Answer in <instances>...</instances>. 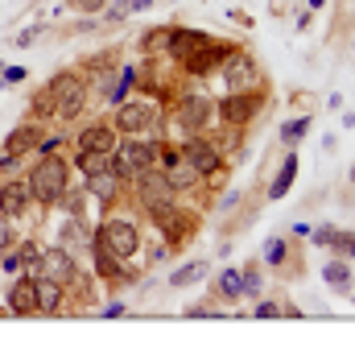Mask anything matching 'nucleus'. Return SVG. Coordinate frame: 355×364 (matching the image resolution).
<instances>
[{
    "label": "nucleus",
    "mask_w": 355,
    "mask_h": 364,
    "mask_svg": "<svg viewBox=\"0 0 355 364\" xmlns=\"http://www.w3.org/2000/svg\"><path fill=\"white\" fill-rule=\"evenodd\" d=\"M261 108H265V95L261 91H231L227 100L219 104V116L227 120V124H248L252 116H261Z\"/></svg>",
    "instance_id": "obj_8"
},
{
    "label": "nucleus",
    "mask_w": 355,
    "mask_h": 364,
    "mask_svg": "<svg viewBox=\"0 0 355 364\" xmlns=\"http://www.w3.org/2000/svg\"><path fill=\"white\" fill-rule=\"evenodd\" d=\"M58 145H62V136H42V141H38V154H54V149H58Z\"/></svg>",
    "instance_id": "obj_37"
},
{
    "label": "nucleus",
    "mask_w": 355,
    "mask_h": 364,
    "mask_svg": "<svg viewBox=\"0 0 355 364\" xmlns=\"http://www.w3.org/2000/svg\"><path fill=\"white\" fill-rule=\"evenodd\" d=\"M91 249H95V273L99 277H108V282H124L129 273H120V257H111L99 240H91Z\"/></svg>",
    "instance_id": "obj_21"
},
{
    "label": "nucleus",
    "mask_w": 355,
    "mask_h": 364,
    "mask_svg": "<svg viewBox=\"0 0 355 364\" xmlns=\"http://www.w3.org/2000/svg\"><path fill=\"white\" fill-rule=\"evenodd\" d=\"M83 13H104V0H79Z\"/></svg>",
    "instance_id": "obj_41"
},
{
    "label": "nucleus",
    "mask_w": 355,
    "mask_h": 364,
    "mask_svg": "<svg viewBox=\"0 0 355 364\" xmlns=\"http://www.w3.org/2000/svg\"><path fill=\"white\" fill-rule=\"evenodd\" d=\"M0 83H25V67H4Z\"/></svg>",
    "instance_id": "obj_36"
},
{
    "label": "nucleus",
    "mask_w": 355,
    "mask_h": 364,
    "mask_svg": "<svg viewBox=\"0 0 355 364\" xmlns=\"http://www.w3.org/2000/svg\"><path fill=\"white\" fill-rule=\"evenodd\" d=\"M306 4H310V13H318V9H322V4H327V0H306Z\"/></svg>",
    "instance_id": "obj_44"
},
{
    "label": "nucleus",
    "mask_w": 355,
    "mask_h": 364,
    "mask_svg": "<svg viewBox=\"0 0 355 364\" xmlns=\"http://www.w3.org/2000/svg\"><path fill=\"white\" fill-rule=\"evenodd\" d=\"M133 83H136V67L129 63V67H120L116 87H108V104H124V100H129V91H133Z\"/></svg>",
    "instance_id": "obj_27"
},
{
    "label": "nucleus",
    "mask_w": 355,
    "mask_h": 364,
    "mask_svg": "<svg viewBox=\"0 0 355 364\" xmlns=\"http://www.w3.org/2000/svg\"><path fill=\"white\" fill-rule=\"evenodd\" d=\"M9 311L13 315H38V277L29 273L9 290Z\"/></svg>",
    "instance_id": "obj_14"
},
{
    "label": "nucleus",
    "mask_w": 355,
    "mask_h": 364,
    "mask_svg": "<svg viewBox=\"0 0 355 364\" xmlns=\"http://www.w3.org/2000/svg\"><path fill=\"white\" fill-rule=\"evenodd\" d=\"M17 257H21V265H25L29 273H33V277L42 273V249H38V245H25V249L17 252Z\"/></svg>",
    "instance_id": "obj_30"
},
{
    "label": "nucleus",
    "mask_w": 355,
    "mask_h": 364,
    "mask_svg": "<svg viewBox=\"0 0 355 364\" xmlns=\"http://www.w3.org/2000/svg\"><path fill=\"white\" fill-rule=\"evenodd\" d=\"M178 120H182L186 133H202V129L215 120V100H211V95H199V91L182 95V100H178Z\"/></svg>",
    "instance_id": "obj_5"
},
{
    "label": "nucleus",
    "mask_w": 355,
    "mask_h": 364,
    "mask_svg": "<svg viewBox=\"0 0 355 364\" xmlns=\"http://www.w3.org/2000/svg\"><path fill=\"white\" fill-rule=\"evenodd\" d=\"M207 277V261H190V265H182V269L170 273V290H182V286H195Z\"/></svg>",
    "instance_id": "obj_25"
},
{
    "label": "nucleus",
    "mask_w": 355,
    "mask_h": 364,
    "mask_svg": "<svg viewBox=\"0 0 355 364\" xmlns=\"http://www.w3.org/2000/svg\"><path fill=\"white\" fill-rule=\"evenodd\" d=\"M17 161H21V158H13V154H0V174H13V170H17Z\"/></svg>",
    "instance_id": "obj_40"
},
{
    "label": "nucleus",
    "mask_w": 355,
    "mask_h": 364,
    "mask_svg": "<svg viewBox=\"0 0 355 364\" xmlns=\"http://www.w3.org/2000/svg\"><path fill=\"white\" fill-rule=\"evenodd\" d=\"M91 240H95V236H91L87 232V224H83V220H79V215H70L67 224H62V249H79V245H91Z\"/></svg>",
    "instance_id": "obj_24"
},
{
    "label": "nucleus",
    "mask_w": 355,
    "mask_h": 364,
    "mask_svg": "<svg viewBox=\"0 0 355 364\" xmlns=\"http://www.w3.org/2000/svg\"><path fill=\"white\" fill-rule=\"evenodd\" d=\"M293 178H297V154L289 149L285 161H281V170H277V178L268 182V199H273V203H277V199H285L289 186H293Z\"/></svg>",
    "instance_id": "obj_18"
},
{
    "label": "nucleus",
    "mask_w": 355,
    "mask_h": 364,
    "mask_svg": "<svg viewBox=\"0 0 355 364\" xmlns=\"http://www.w3.org/2000/svg\"><path fill=\"white\" fill-rule=\"evenodd\" d=\"M45 95L54 100V116L58 120H75V116L87 108V83L70 70H58L50 83H45Z\"/></svg>",
    "instance_id": "obj_3"
},
{
    "label": "nucleus",
    "mask_w": 355,
    "mask_h": 364,
    "mask_svg": "<svg viewBox=\"0 0 355 364\" xmlns=\"http://www.w3.org/2000/svg\"><path fill=\"white\" fill-rule=\"evenodd\" d=\"M38 136H42V129H38V124H17V129H13V136H9V145H4V154L25 158L29 149H38Z\"/></svg>",
    "instance_id": "obj_19"
},
{
    "label": "nucleus",
    "mask_w": 355,
    "mask_h": 364,
    "mask_svg": "<svg viewBox=\"0 0 355 364\" xmlns=\"http://www.w3.org/2000/svg\"><path fill=\"white\" fill-rule=\"evenodd\" d=\"M285 252H289L285 236H268V245H265V265H268V269H281V265H285Z\"/></svg>",
    "instance_id": "obj_29"
},
{
    "label": "nucleus",
    "mask_w": 355,
    "mask_h": 364,
    "mask_svg": "<svg viewBox=\"0 0 355 364\" xmlns=\"http://www.w3.org/2000/svg\"><path fill=\"white\" fill-rule=\"evenodd\" d=\"M334 236H339V232H334V224H318V228L310 232L314 245H334Z\"/></svg>",
    "instance_id": "obj_33"
},
{
    "label": "nucleus",
    "mask_w": 355,
    "mask_h": 364,
    "mask_svg": "<svg viewBox=\"0 0 355 364\" xmlns=\"http://www.w3.org/2000/svg\"><path fill=\"white\" fill-rule=\"evenodd\" d=\"M351 182H355V166H351Z\"/></svg>",
    "instance_id": "obj_45"
},
{
    "label": "nucleus",
    "mask_w": 355,
    "mask_h": 364,
    "mask_svg": "<svg viewBox=\"0 0 355 364\" xmlns=\"http://www.w3.org/2000/svg\"><path fill=\"white\" fill-rule=\"evenodd\" d=\"M0 269H4V273H17V269H21V257H17V252H9V257L0 261Z\"/></svg>",
    "instance_id": "obj_39"
},
{
    "label": "nucleus",
    "mask_w": 355,
    "mask_h": 364,
    "mask_svg": "<svg viewBox=\"0 0 355 364\" xmlns=\"http://www.w3.org/2000/svg\"><path fill=\"white\" fill-rule=\"evenodd\" d=\"M9 240H13V232H9V224H4V215H0V252L9 249Z\"/></svg>",
    "instance_id": "obj_42"
},
{
    "label": "nucleus",
    "mask_w": 355,
    "mask_h": 364,
    "mask_svg": "<svg viewBox=\"0 0 355 364\" xmlns=\"http://www.w3.org/2000/svg\"><path fill=\"white\" fill-rule=\"evenodd\" d=\"M252 315H256V318H277V315H281V306H273V302H261Z\"/></svg>",
    "instance_id": "obj_38"
},
{
    "label": "nucleus",
    "mask_w": 355,
    "mask_h": 364,
    "mask_svg": "<svg viewBox=\"0 0 355 364\" xmlns=\"http://www.w3.org/2000/svg\"><path fill=\"white\" fill-rule=\"evenodd\" d=\"M178 158H182V149H174V145H157V161H161V170H170Z\"/></svg>",
    "instance_id": "obj_35"
},
{
    "label": "nucleus",
    "mask_w": 355,
    "mask_h": 364,
    "mask_svg": "<svg viewBox=\"0 0 355 364\" xmlns=\"http://www.w3.org/2000/svg\"><path fill=\"white\" fill-rule=\"evenodd\" d=\"M120 145V136H116V124H108V120H95V124H87L83 133H79V149H95V154H111Z\"/></svg>",
    "instance_id": "obj_13"
},
{
    "label": "nucleus",
    "mask_w": 355,
    "mask_h": 364,
    "mask_svg": "<svg viewBox=\"0 0 355 364\" xmlns=\"http://www.w3.org/2000/svg\"><path fill=\"white\" fill-rule=\"evenodd\" d=\"M87 195L95 203H116L120 199V178H116V170H99V174H87Z\"/></svg>",
    "instance_id": "obj_16"
},
{
    "label": "nucleus",
    "mask_w": 355,
    "mask_h": 364,
    "mask_svg": "<svg viewBox=\"0 0 355 364\" xmlns=\"http://www.w3.org/2000/svg\"><path fill=\"white\" fill-rule=\"evenodd\" d=\"M136 182V195H141V203L153 207V203H174V186H170V178H165V170H145Z\"/></svg>",
    "instance_id": "obj_10"
},
{
    "label": "nucleus",
    "mask_w": 355,
    "mask_h": 364,
    "mask_svg": "<svg viewBox=\"0 0 355 364\" xmlns=\"http://www.w3.org/2000/svg\"><path fill=\"white\" fill-rule=\"evenodd\" d=\"M29 195L38 199V203H58L62 199V191L70 186V166L62 158H54V154H45L33 170H29Z\"/></svg>",
    "instance_id": "obj_2"
},
{
    "label": "nucleus",
    "mask_w": 355,
    "mask_h": 364,
    "mask_svg": "<svg viewBox=\"0 0 355 364\" xmlns=\"http://www.w3.org/2000/svg\"><path fill=\"white\" fill-rule=\"evenodd\" d=\"M157 166V141H145V136H124L116 149H111V170L120 182L141 178L145 170Z\"/></svg>",
    "instance_id": "obj_1"
},
{
    "label": "nucleus",
    "mask_w": 355,
    "mask_h": 364,
    "mask_svg": "<svg viewBox=\"0 0 355 364\" xmlns=\"http://www.w3.org/2000/svg\"><path fill=\"white\" fill-rule=\"evenodd\" d=\"M116 108H120V112H116V133H124V136L145 133L157 120V108L149 100H124V104H116Z\"/></svg>",
    "instance_id": "obj_7"
},
{
    "label": "nucleus",
    "mask_w": 355,
    "mask_h": 364,
    "mask_svg": "<svg viewBox=\"0 0 355 364\" xmlns=\"http://www.w3.org/2000/svg\"><path fill=\"white\" fill-rule=\"evenodd\" d=\"M129 13H136V9H133V0H116L111 9H104V25H116V21H124Z\"/></svg>",
    "instance_id": "obj_31"
},
{
    "label": "nucleus",
    "mask_w": 355,
    "mask_h": 364,
    "mask_svg": "<svg viewBox=\"0 0 355 364\" xmlns=\"http://www.w3.org/2000/svg\"><path fill=\"white\" fill-rule=\"evenodd\" d=\"M322 282H327L331 290H351V261L331 257V261H327V269H322Z\"/></svg>",
    "instance_id": "obj_20"
},
{
    "label": "nucleus",
    "mask_w": 355,
    "mask_h": 364,
    "mask_svg": "<svg viewBox=\"0 0 355 364\" xmlns=\"http://www.w3.org/2000/svg\"><path fill=\"white\" fill-rule=\"evenodd\" d=\"M182 158L190 161L202 178H207V174H219V170H223L219 145H215V141H207V136H186V145H182Z\"/></svg>",
    "instance_id": "obj_9"
},
{
    "label": "nucleus",
    "mask_w": 355,
    "mask_h": 364,
    "mask_svg": "<svg viewBox=\"0 0 355 364\" xmlns=\"http://www.w3.org/2000/svg\"><path fill=\"white\" fill-rule=\"evenodd\" d=\"M306 133H310V116H306V112L293 116V120H285V124H281V141H285L289 149H293V145H297V141H302Z\"/></svg>",
    "instance_id": "obj_28"
},
{
    "label": "nucleus",
    "mask_w": 355,
    "mask_h": 364,
    "mask_svg": "<svg viewBox=\"0 0 355 364\" xmlns=\"http://www.w3.org/2000/svg\"><path fill=\"white\" fill-rule=\"evenodd\" d=\"M42 273L45 277H54V282H62V286H70V282H79V265H75V252L70 249H45L42 252Z\"/></svg>",
    "instance_id": "obj_12"
},
{
    "label": "nucleus",
    "mask_w": 355,
    "mask_h": 364,
    "mask_svg": "<svg viewBox=\"0 0 355 364\" xmlns=\"http://www.w3.org/2000/svg\"><path fill=\"white\" fill-rule=\"evenodd\" d=\"M223 75H227V83H231V91H256V63L248 58V54H240V50H231L227 58H223Z\"/></svg>",
    "instance_id": "obj_11"
},
{
    "label": "nucleus",
    "mask_w": 355,
    "mask_h": 364,
    "mask_svg": "<svg viewBox=\"0 0 355 364\" xmlns=\"http://www.w3.org/2000/svg\"><path fill=\"white\" fill-rule=\"evenodd\" d=\"M29 199H33V195H29V182H4V186H0V215H4V220H9V215H21L25 207H29Z\"/></svg>",
    "instance_id": "obj_15"
},
{
    "label": "nucleus",
    "mask_w": 355,
    "mask_h": 364,
    "mask_svg": "<svg viewBox=\"0 0 355 364\" xmlns=\"http://www.w3.org/2000/svg\"><path fill=\"white\" fill-rule=\"evenodd\" d=\"M231 50H236V46H219V42H211V38H207V42H199L195 50H186L182 67H186V75H215Z\"/></svg>",
    "instance_id": "obj_6"
},
{
    "label": "nucleus",
    "mask_w": 355,
    "mask_h": 364,
    "mask_svg": "<svg viewBox=\"0 0 355 364\" xmlns=\"http://www.w3.org/2000/svg\"><path fill=\"white\" fill-rule=\"evenodd\" d=\"M124 315V302H111V306H104V318H120Z\"/></svg>",
    "instance_id": "obj_43"
},
{
    "label": "nucleus",
    "mask_w": 355,
    "mask_h": 364,
    "mask_svg": "<svg viewBox=\"0 0 355 364\" xmlns=\"http://www.w3.org/2000/svg\"><path fill=\"white\" fill-rule=\"evenodd\" d=\"M215 290H219L223 302H236V298L244 294V273L236 269V265H231V269H223L219 282H215Z\"/></svg>",
    "instance_id": "obj_23"
},
{
    "label": "nucleus",
    "mask_w": 355,
    "mask_h": 364,
    "mask_svg": "<svg viewBox=\"0 0 355 364\" xmlns=\"http://www.w3.org/2000/svg\"><path fill=\"white\" fill-rule=\"evenodd\" d=\"M95 236H99V245H104L111 257H120V261H129V257L141 249V236H136V228L129 224V220H108Z\"/></svg>",
    "instance_id": "obj_4"
},
{
    "label": "nucleus",
    "mask_w": 355,
    "mask_h": 364,
    "mask_svg": "<svg viewBox=\"0 0 355 364\" xmlns=\"http://www.w3.org/2000/svg\"><path fill=\"white\" fill-rule=\"evenodd\" d=\"M161 46H170V29H149L145 33V50H161Z\"/></svg>",
    "instance_id": "obj_32"
},
{
    "label": "nucleus",
    "mask_w": 355,
    "mask_h": 364,
    "mask_svg": "<svg viewBox=\"0 0 355 364\" xmlns=\"http://www.w3.org/2000/svg\"><path fill=\"white\" fill-rule=\"evenodd\" d=\"M75 166L83 170V178L87 174H99V170H111V154H95V149H79V158Z\"/></svg>",
    "instance_id": "obj_26"
},
{
    "label": "nucleus",
    "mask_w": 355,
    "mask_h": 364,
    "mask_svg": "<svg viewBox=\"0 0 355 364\" xmlns=\"http://www.w3.org/2000/svg\"><path fill=\"white\" fill-rule=\"evenodd\" d=\"M165 178H170V186H174V195H178V191H190V186H195L202 174H199V170H195V166H190L186 158H178L174 166L165 170Z\"/></svg>",
    "instance_id": "obj_22"
},
{
    "label": "nucleus",
    "mask_w": 355,
    "mask_h": 364,
    "mask_svg": "<svg viewBox=\"0 0 355 364\" xmlns=\"http://www.w3.org/2000/svg\"><path fill=\"white\" fill-rule=\"evenodd\" d=\"M62 282H54V277H45V273H38V311H45V315H54V311H62Z\"/></svg>",
    "instance_id": "obj_17"
},
{
    "label": "nucleus",
    "mask_w": 355,
    "mask_h": 364,
    "mask_svg": "<svg viewBox=\"0 0 355 364\" xmlns=\"http://www.w3.org/2000/svg\"><path fill=\"white\" fill-rule=\"evenodd\" d=\"M261 294V269H248L244 273V294L240 298H256Z\"/></svg>",
    "instance_id": "obj_34"
}]
</instances>
